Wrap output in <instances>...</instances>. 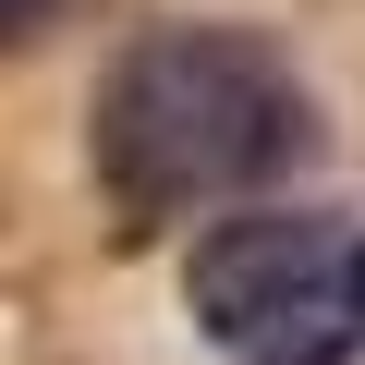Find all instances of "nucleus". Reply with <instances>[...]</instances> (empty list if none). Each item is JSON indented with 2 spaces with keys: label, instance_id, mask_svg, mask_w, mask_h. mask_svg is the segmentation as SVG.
<instances>
[{
  "label": "nucleus",
  "instance_id": "f257e3e1",
  "mask_svg": "<svg viewBox=\"0 0 365 365\" xmlns=\"http://www.w3.org/2000/svg\"><path fill=\"white\" fill-rule=\"evenodd\" d=\"M317 146V98L280 37L256 25H146L110 49L86 98V170L122 232L158 220H232Z\"/></svg>",
  "mask_w": 365,
  "mask_h": 365
},
{
  "label": "nucleus",
  "instance_id": "f03ea898",
  "mask_svg": "<svg viewBox=\"0 0 365 365\" xmlns=\"http://www.w3.org/2000/svg\"><path fill=\"white\" fill-rule=\"evenodd\" d=\"M182 304L232 365H341L365 353V244L317 207H232L182 256Z\"/></svg>",
  "mask_w": 365,
  "mask_h": 365
}]
</instances>
